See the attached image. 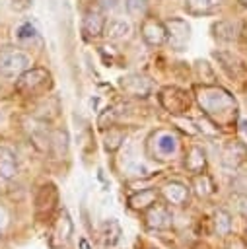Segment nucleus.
Wrapping results in <instances>:
<instances>
[{
  "label": "nucleus",
  "instance_id": "f257e3e1",
  "mask_svg": "<svg viewBox=\"0 0 247 249\" xmlns=\"http://www.w3.org/2000/svg\"><path fill=\"white\" fill-rule=\"evenodd\" d=\"M194 99L216 126H233L237 121V101L235 97L216 84H202L194 88Z\"/></svg>",
  "mask_w": 247,
  "mask_h": 249
},
{
  "label": "nucleus",
  "instance_id": "f03ea898",
  "mask_svg": "<svg viewBox=\"0 0 247 249\" xmlns=\"http://www.w3.org/2000/svg\"><path fill=\"white\" fill-rule=\"evenodd\" d=\"M51 86H53L51 72L45 68H39V66L27 68L25 72H21L18 76V82H16V89L23 95H41Z\"/></svg>",
  "mask_w": 247,
  "mask_h": 249
},
{
  "label": "nucleus",
  "instance_id": "7ed1b4c3",
  "mask_svg": "<svg viewBox=\"0 0 247 249\" xmlns=\"http://www.w3.org/2000/svg\"><path fill=\"white\" fill-rule=\"evenodd\" d=\"M31 68V58L18 49H2L0 51V74L6 78H16L21 72Z\"/></svg>",
  "mask_w": 247,
  "mask_h": 249
},
{
  "label": "nucleus",
  "instance_id": "20e7f679",
  "mask_svg": "<svg viewBox=\"0 0 247 249\" xmlns=\"http://www.w3.org/2000/svg\"><path fill=\"white\" fill-rule=\"evenodd\" d=\"M158 99H159L161 107H163L167 113H171V115H183V113H187L189 107H191V95H189L185 89L175 88V86L163 88V89L159 91Z\"/></svg>",
  "mask_w": 247,
  "mask_h": 249
},
{
  "label": "nucleus",
  "instance_id": "39448f33",
  "mask_svg": "<svg viewBox=\"0 0 247 249\" xmlns=\"http://www.w3.org/2000/svg\"><path fill=\"white\" fill-rule=\"evenodd\" d=\"M165 31H167V41L173 51H185L191 39V25L183 18H169L165 21Z\"/></svg>",
  "mask_w": 247,
  "mask_h": 249
},
{
  "label": "nucleus",
  "instance_id": "423d86ee",
  "mask_svg": "<svg viewBox=\"0 0 247 249\" xmlns=\"http://www.w3.org/2000/svg\"><path fill=\"white\" fill-rule=\"evenodd\" d=\"M72 235H74L72 218H70V214L62 208V210L58 212L54 224H53L51 239H49V241H51V245H53L54 249H66L68 243H70V239H72Z\"/></svg>",
  "mask_w": 247,
  "mask_h": 249
},
{
  "label": "nucleus",
  "instance_id": "0eeeda50",
  "mask_svg": "<svg viewBox=\"0 0 247 249\" xmlns=\"http://www.w3.org/2000/svg\"><path fill=\"white\" fill-rule=\"evenodd\" d=\"M119 86H121V89H123L126 95L136 97V99H146V97H150V95H152V89H154L152 82H150L146 76L138 74V72H130V74L123 76V78L119 80Z\"/></svg>",
  "mask_w": 247,
  "mask_h": 249
},
{
  "label": "nucleus",
  "instance_id": "6e6552de",
  "mask_svg": "<svg viewBox=\"0 0 247 249\" xmlns=\"http://www.w3.org/2000/svg\"><path fill=\"white\" fill-rule=\"evenodd\" d=\"M144 224L148 230H158V231L169 230L173 224V214L169 210V204L154 202L150 208H146L144 210Z\"/></svg>",
  "mask_w": 247,
  "mask_h": 249
},
{
  "label": "nucleus",
  "instance_id": "1a4fd4ad",
  "mask_svg": "<svg viewBox=\"0 0 247 249\" xmlns=\"http://www.w3.org/2000/svg\"><path fill=\"white\" fill-rule=\"evenodd\" d=\"M220 161H222V167H226L229 171L239 169L247 161V144L243 140H231V142H228L222 148Z\"/></svg>",
  "mask_w": 247,
  "mask_h": 249
},
{
  "label": "nucleus",
  "instance_id": "9d476101",
  "mask_svg": "<svg viewBox=\"0 0 247 249\" xmlns=\"http://www.w3.org/2000/svg\"><path fill=\"white\" fill-rule=\"evenodd\" d=\"M159 195L163 196V200L169 206H187L191 200V187H187L183 181L171 179L161 185Z\"/></svg>",
  "mask_w": 247,
  "mask_h": 249
},
{
  "label": "nucleus",
  "instance_id": "9b49d317",
  "mask_svg": "<svg viewBox=\"0 0 247 249\" xmlns=\"http://www.w3.org/2000/svg\"><path fill=\"white\" fill-rule=\"evenodd\" d=\"M58 204V191L53 183H47L39 189L35 198V214L39 218H51V214L56 210Z\"/></svg>",
  "mask_w": 247,
  "mask_h": 249
},
{
  "label": "nucleus",
  "instance_id": "f8f14e48",
  "mask_svg": "<svg viewBox=\"0 0 247 249\" xmlns=\"http://www.w3.org/2000/svg\"><path fill=\"white\" fill-rule=\"evenodd\" d=\"M140 33L142 39L146 41V45L150 47H161L167 41V31H165V23L159 21L158 18H144L142 25H140Z\"/></svg>",
  "mask_w": 247,
  "mask_h": 249
},
{
  "label": "nucleus",
  "instance_id": "ddd939ff",
  "mask_svg": "<svg viewBox=\"0 0 247 249\" xmlns=\"http://www.w3.org/2000/svg\"><path fill=\"white\" fill-rule=\"evenodd\" d=\"M152 150H154V160H165L169 156H173L179 148V140L173 132L169 130H158L152 136Z\"/></svg>",
  "mask_w": 247,
  "mask_h": 249
},
{
  "label": "nucleus",
  "instance_id": "4468645a",
  "mask_svg": "<svg viewBox=\"0 0 247 249\" xmlns=\"http://www.w3.org/2000/svg\"><path fill=\"white\" fill-rule=\"evenodd\" d=\"M105 14L99 10V8H89L86 14H84V19H82V33L86 39H97L103 35V29H105Z\"/></svg>",
  "mask_w": 247,
  "mask_h": 249
},
{
  "label": "nucleus",
  "instance_id": "2eb2a0df",
  "mask_svg": "<svg viewBox=\"0 0 247 249\" xmlns=\"http://www.w3.org/2000/svg\"><path fill=\"white\" fill-rule=\"evenodd\" d=\"M183 165L185 169L191 173V175H196V173H204L206 171V165H208V158H206V152L193 144L187 148L185 156H183Z\"/></svg>",
  "mask_w": 247,
  "mask_h": 249
},
{
  "label": "nucleus",
  "instance_id": "dca6fc26",
  "mask_svg": "<svg viewBox=\"0 0 247 249\" xmlns=\"http://www.w3.org/2000/svg\"><path fill=\"white\" fill-rule=\"evenodd\" d=\"M158 198H159V193H158L156 189L148 187V189H140V191L128 195L126 204H128V208H132V210H136V212H144V210L150 208L154 202H158Z\"/></svg>",
  "mask_w": 247,
  "mask_h": 249
},
{
  "label": "nucleus",
  "instance_id": "f3484780",
  "mask_svg": "<svg viewBox=\"0 0 247 249\" xmlns=\"http://www.w3.org/2000/svg\"><path fill=\"white\" fill-rule=\"evenodd\" d=\"M214 58L218 60V64L222 66V70H224L229 78H237V76L243 72V62H241V58H237L233 53L216 51V53H214Z\"/></svg>",
  "mask_w": 247,
  "mask_h": 249
},
{
  "label": "nucleus",
  "instance_id": "a211bd4d",
  "mask_svg": "<svg viewBox=\"0 0 247 249\" xmlns=\"http://www.w3.org/2000/svg\"><path fill=\"white\" fill-rule=\"evenodd\" d=\"M191 189H193V193L198 198H208V196H212L216 193V185H214V181H212V177L208 173H196V175H193Z\"/></svg>",
  "mask_w": 247,
  "mask_h": 249
},
{
  "label": "nucleus",
  "instance_id": "6ab92c4d",
  "mask_svg": "<svg viewBox=\"0 0 247 249\" xmlns=\"http://www.w3.org/2000/svg\"><path fill=\"white\" fill-rule=\"evenodd\" d=\"M99 235H101V241H103L105 247H115L121 241V235H123L121 224L117 220H105L99 228Z\"/></svg>",
  "mask_w": 247,
  "mask_h": 249
},
{
  "label": "nucleus",
  "instance_id": "aec40b11",
  "mask_svg": "<svg viewBox=\"0 0 247 249\" xmlns=\"http://www.w3.org/2000/svg\"><path fill=\"white\" fill-rule=\"evenodd\" d=\"M18 175V160L16 154L6 148L0 146V177L2 179H14Z\"/></svg>",
  "mask_w": 247,
  "mask_h": 249
},
{
  "label": "nucleus",
  "instance_id": "412c9836",
  "mask_svg": "<svg viewBox=\"0 0 247 249\" xmlns=\"http://www.w3.org/2000/svg\"><path fill=\"white\" fill-rule=\"evenodd\" d=\"M103 33H105L107 39H111V41H123V39H128V37H130V23L124 21V19H119V18L109 19V21L105 23Z\"/></svg>",
  "mask_w": 247,
  "mask_h": 249
},
{
  "label": "nucleus",
  "instance_id": "4be33fe9",
  "mask_svg": "<svg viewBox=\"0 0 247 249\" xmlns=\"http://www.w3.org/2000/svg\"><path fill=\"white\" fill-rule=\"evenodd\" d=\"M212 31H214V37H216V39L226 41V43L237 41V37H239V33H241L237 21H218V23L212 25Z\"/></svg>",
  "mask_w": 247,
  "mask_h": 249
},
{
  "label": "nucleus",
  "instance_id": "5701e85b",
  "mask_svg": "<svg viewBox=\"0 0 247 249\" xmlns=\"http://www.w3.org/2000/svg\"><path fill=\"white\" fill-rule=\"evenodd\" d=\"M212 228H214V233L220 235V237H228L231 233V228H233V222H231V214L224 208H218L212 216Z\"/></svg>",
  "mask_w": 247,
  "mask_h": 249
},
{
  "label": "nucleus",
  "instance_id": "b1692460",
  "mask_svg": "<svg viewBox=\"0 0 247 249\" xmlns=\"http://www.w3.org/2000/svg\"><path fill=\"white\" fill-rule=\"evenodd\" d=\"M124 142V132L121 128H109V132H105V138H103V148L105 152L109 154H115Z\"/></svg>",
  "mask_w": 247,
  "mask_h": 249
},
{
  "label": "nucleus",
  "instance_id": "393cba45",
  "mask_svg": "<svg viewBox=\"0 0 247 249\" xmlns=\"http://www.w3.org/2000/svg\"><path fill=\"white\" fill-rule=\"evenodd\" d=\"M222 0H185V6L191 14H206L214 10Z\"/></svg>",
  "mask_w": 247,
  "mask_h": 249
},
{
  "label": "nucleus",
  "instance_id": "a878e982",
  "mask_svg": "<svg viewBox=\"0 0 247 249\" xmlns=\"http://www.w3.org/2000/svg\"><path fill=\"white\" fill-rule=\"evenodd\" d=\"M119 109H121V105H111V107L103 109V111H101V115H99V119H97V124H99L101 128L113 126V124H115V121H117V117H119V113H121Z\"/></svg>",
  "mask_w": 247,
  "mask_h": 249
},
{
  "label": "nucleus",
  "instance_id": "bb28decb",
  "mask_svg": "<svg viewBox=\"0 0 247 249\" xmlns=\"http://www.w3.org/2000/svg\"><path fill=\"white\" fill-rule=\"evenodd\" d=\"M124 8L130 18H144L148 10V0H124Z\"/></svg>",
  "mask_w": 247,
  "mask_h": 249
},
{
  "label": "nucleus",
  "instance_id": "cd10ccee",
  "mask_svg": "<svg viewBox=\"0 0 247 249\" xmlns=\"http://www.w3.org/2000/svg\"><path fill=\"white\" fill-rule=\"evenodd\" d=\"M231 191L235 195H247V173H237L231 179Z\"/></svg>",
  "mask_w": 247,
  "mask_h": 249
},
{
  "label": "nucleus",
  "instance_id": "c85d7f7f",
  "mask_svg": "<svg viewBox=\"0 0 247 249\" xmlns=\"http://www.w3.org/2000/svg\"><path fill=\"white\" fill-rule=\"evenodd\" d=\"M16 37L21 39V41H31L33 37H37V29L31 23H21L16 31Z\"/></svg>",
  "mask_w": 247,
  "mask_h": 249
},
{
  "label": "nucleus",
  "instance_id": "c756f323",
  "mask_svg": "<svg viewBox=\"0 0 247 249\" xmlns=\"http://www.w3.org/2000/svg\"><path fill=\"white\" fill-rule=\"evenodd\" d=\"M10 2H12V8L16 12H25L31 6V0H10Z\"/></svg>",
  "mask_w": 247,
  "mask_h": 249
},
{
  "label": "nucleus",
  "instance_id": "7c9ffc66",
  "mask_svg": "<svg viewBox=\"0 0 247 249\" xmlns=\"http://www.w3.org/2000/svg\"><path fill=\"white\" fill-rule=\"evenodd\" d=\"M235 202H237L239 214L247 218V195H237V200H235Z\"/></svg>",
  "mask_w": 247,
  "mask_h": 249
},
{
  "label": "nucleus",
  "instance_id": "2f4dec72",
  "mask_svg": "<svg viewBox=\"0 0 247 249\" xmlns=\"http://www.w3.org/2000/svg\"><path fill=\"white\" fill-rule=\"evenodd\" d=\"M228 249H247V241L241 237H233L228 241Z\"/></svg>",
  "mask_w": 247,
  "mask_h": 249
},
{
  "label": "nucleus",
  "instance_id": "473e14b6",
  "mask_svg": "<svg viewBox=\"0 0 247 249\" xmlns=\"http://www.w3.org/2000/svg\"><path fill=\"white\" fill-rule=\"evenodd\" d=\"M78 247H80V249H91V245H89V241H88L86 237H80V239H78Z\"/></svg>",
  "mask_w": 247,
  "mask_h": 249
},
{
  "label": "nucleus",
  "instance_id": "72a5a7b5",
  "mask_svg": "<svg viewBox=\"0 0 247 249\" xmlns=\"http://www.w3.org/2000/svg\"><path fill=\"white\" fill-rule=\"evenodd\" d=\"M239 2H241V4H243V6H247V0H239Z\"/></svg>",
  "mask_w": 247,
  "mask_h": 249
},
{
  "label": "nucleus",
  "instance_id": "f704fd0d",
  "mask_svg": "<svg viewBox=\"0 0 247 249\" xmlns=\"http://www.w3.org/2000/svg\"><path fill=\"white\" fill-rule=\"evenodd\" d=\"M245 241H247V228H245Z\"/></svg>",
  "mask_w": 247,
  "mask_h": 249
}]
</instances>
